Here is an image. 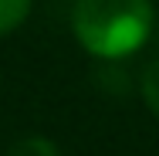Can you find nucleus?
Wrapping results in <instances>:
<instances>
[{
    "mask_svg": "<svg viewBox=\"0 0 159 156\" xmlns=\"http://www.w3.org/2000/svg\"><path fill=\"white\" fill-rule=\"evenodd\" d=\"M71 27L95 58H125L139 51L152 27L149 0H75Z\"/></svg>",
    "mask_w": 159,
    "mask_h": 156,
    "instance_id": "f257e3e1",
    "label": "nucleus"
},
{
    "mask_svg": "<svg viewBox=\"0 0 159 156\" xmlns=\"http://www.w3.org/2000/svg\"><path fill=\"white\" fill-rule=\"evenodd\" d=\"M31 14V0H0V37L17 31Z\"/></svg>",
    "mask_w": 159,
    "mask_h": 156,
    "instance_id": "f03ea898",
    "label": "nucleus"
},
{
    "mask_svg": "<svg viewBox=\"0 0 159 156\" xmlns=\"http://www.w3.org/2000/svg\"><path fill=\"white\" fill-rule=\"evenodd\" d=\"M7 156H61V149L54 146V139H48V136H27V139H20V143H14Z\"/></svg>",
    "mask_w": 159,
    "mask_h": 156,
    "instance_id": "7ed1b4c3",
    "label": "nucleus"
},
{
    "mask_svg": "<svg viewBox=\"0 0 159 156\" xmlns=\"http://www.w3.org/2000/svg\"><path fill=\"white\" fill-rule=\"evenodd\" d=\"M142 98H146V105L159 116V58L149 64L146 75H142Z\"/></svg>",
    "mask_w": 159,
    "mask_h": 156,
    "instance_id": "20e7f679",
    "label": "nucleus"
}]
</instances>
